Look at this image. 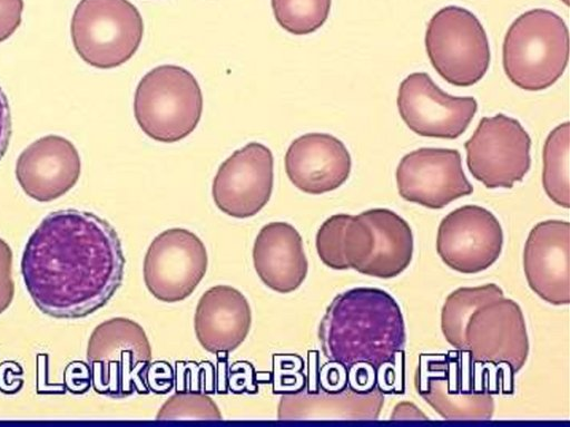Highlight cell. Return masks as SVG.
Returning a JSON list of instances; mask_svg holds the SVG:
<instances>
[{"label": "cell", "mask_w": 570, "mask_h": 427, "mask_svg": "<svg viewBox=\"0 0 570 427\" xmlns=\"http://www.w3.org/2000/svg\"><path fill=\"white\" fill-rule=\"evenodd\" d=\"M125 256L116 230L75 208L49 213L28 239L21 274L36 307L58 319L83 318L120 287Z\"/></svg>", "instance_id": "1"}, {"label": "cell", "mask_w": 570, "mask_h": 427, "mask_svg": "<svg viewBox=\"0 0 570 427\" xmlns=\"http://www.w3.org/2000/svg\"><path fill=\"white\" fill-rule=\"evenodd\" d=\"M318 339L328 361L346 369L358 362L377 369L404 351L405 323L389 292L360 287L333 299L321 320Z\"/></svg>", "instance_id": "2"}, {"label": "cell", "mask_w": 570, "mask_h": 427, "mask_svg": "<svg viewBox=\"0 0 570 427\" xmlns=\"http://www.w3.org/2000/svg\"><path fill=\"white\" fill-rule=\"evenodd\" d=\"M569 60V31L563 19L547 9H531L509 27L502 64L509 80L521 89L539 91L552 86Z\"/></svg>", "instance_id": "3"}, {"label": "cell", "mask_w": 570, "mask_h": 427, "mask_svg": "<svg viewBox=\"0 0 570 427\" xmlns=\"http://www.w3.org/2000/svg\"><path fill=\"white\" fill-rule=\"evenodd\" d=\"M203 111L198 81L187 69L161 65L139 81L134 114L141 130L161 143H175L197 127Z\"/></svg>", "instance_id": "4"}, {"label": "cell", "mask_w": 570, "mask_h": 427, "mask_svg": "<svg viewBox=\"0 0 570 427\" xmlns=\"http://www.w3.org/2000/svg\"><path fill=\"white\" fill-rule=\"evenodd\" d=\"M151 347L142 327L116 317L98 324L90 334L87 362L96 392L125 398L134 392L149 394L146 371Z\"/></svg>", "instance_id": "5"}, {"label": "cell", "mask_w": 570, "mask_h": 427, "mask_svg": "<svg viewBox=\"0 0 570 427\" xmlns=\"http://www.w3.org/2000/svg\"><path fill=\"white\" fill-rule=\"evenodd\" d=\"M70 32L73 47L88 65L110 69L128 61L144 35V21L128 0H80Z\"/></svg>", "instance_id": "6"}, {"label": "cell", "mask_w": 570, "mask_h": 427, "mask_svg": "<svg viewBox=\"0 0 570 427\" xmlns=\"http://www.w3.org/2000/svg\"><path fill=\"white\" fill-rule=\"evenodd\" d=\"M425 49L433 68L449 84L469 87L480 81L490 65L487 32L474 13L446 6L430 19Z\"/></svg>", "instance_id": "7"}, {"label": "cell", "mask_w": 570, "mask_h": 427, "mask_svg": "<svg viewBox=\"0 0 570 427\" xmlns=\"http://www.w3.org/2000/svg\"><path fill=\"white\" fill-rule=\"evenodd\" d=\"M414 251L409 223L389 208H370L351 215L343 233V255L362 274L391 279L411 263Z\"/></svg>", "instance_id": "8"}, {"label": "cell", "mask_w": 570, "mask_h": 427, "mask_svg": "<svg viewBox=\"0 0 570 427\" xmlns=\"http://www.w3.org/2000/svg\"><path fill=\"white\" fill-rule=\"evenodd\" d=\"M464 148L470 173L487 188H511L530 169L531 138L519 120L503 114L482 117Z\"/></svg>", "instance_id": "9"}, {"label": "cell", "mask_w": 570, "mask_h": 427, "mask_svg": "<svg viewBox=\"0 0 570 427\" xmlns=\"http://www.w3.org/2000/svg\"><path fill=\"white\" fill-rule=\"evenodd\" d=\"M208 254L193 232L174 227L149 244L142 264L146 288L157 300L174 303L189 297L203 280Z\"/></svg>", "instance_id": "10"}, {"label": "cell", "mask_w": 570, "mask_h": 427, "mask_svg": "<svg viewBox=\"0 0 570 427\" xmlns=\"http://www.w3.org/2000/svg\"><path fill=\"white\" fill-rule=\"evenodd\" d=\"M503 231L499 220L479 205H463L440 222L436 252L450 269L464 274L490 268L501 255Z\"/></svg>", "instance_id": "11"}, {"label": "cell", "mask_w": 570, "mask_h": 427, "mask_svg": "<svg viewBox=\"0 0 570 427\" xmlns=\"http://www.w3.org/2000/svg\"><path fill=\"white\" fill-rule=\"evenodd\" d=\"M397 109L406 126L424 137L454 139L469 127L476 110L473 97H454L426 72L406 76L399 87Z\"/></svg>", "instance_id": "12"}, {"label": "cell", "mask_w": 570, "mask_h": 427, "mask_svg": "<svg viewBox=\"0 0 570 427\" xmlns=\"http://www.w3.org/2000/svg\"><path fill=\"white\" fill-rule=\"evenodd\" d=\"M465 349L474 362L509 366L527 362L529 338L523 312L512 299L498 298L478 308L465 327Z\"/></svg>", "instance_id": "13"}, {"label": "cell", "mask_w": 570, "mask_h": 427, "mask_svg": "<svg viewBox=\"0 0 570 427\" xmlns=\"http://www.w3.org/2000/svg\"><path fill=\"white\" fill-rule=\"evenodd\" d=\"M399 194L407 202L438 210L473 192L458 149L422 147L404 155L396 167Z\"/></svg>", "instance_id": "14"}, {"label": "cell", "mask_w": 570, "mask_h": 427, "mask_svg": "<svg viewBox=\"0 0 570 427\" xmlns=\"http://www.w3.org/2000/svg\"><path fill=\"white\" fill-rule=\"evenodd\" d=\"M273 183L271 149L250 142L222 163L213 181L212 195L222 212L245 219L254 216L267 204Z\"/></svg>", "instance_id": "15"}, {"label": "cell", "mask_w": 570, "mask_h": 427, "mask_svg": "<svg viewBox=\"0 0 570 427\" xmlns=\"http://www.w3.org/2000/svg\"><path fill=\"white\" fill-rule=\"evenodd\" d=\"M570 224L561 220L537 223L523 250V271L531 290L546 302H570Z\"/></svg>", "instance_id": "16"}, {"label": "cell", "mask_w": 570, "mask_h": 427, "mask_svg": "<svg viewBox=\"0 0 570 427\" xmlns=\"http://www.w3.org/2000/svg\"><path fill=\"white\" fill-rule=\"evenodd\" d=\"M81 161L75 145L59 135H47L24 148L16 163L22 191L38 202H50L70 191L79 179Z\"/></svg>", "instance_id": "17"}, {"label": "cell", "mask_w": 570, "mask_h": 427, "mask_svg": "<svg viewBox=\"0 0 570 427\" xmlns=\"http://www.w3.org/2000/svg\"><path fill=\"white\" fill-rule=\"evenodd\" d=\"M285 171L295 187L320 195L338 188L351 173V155L342 140L324 133L295 138L285 154Z\"/></svg>", "instance_id": "18"}, {"label": "cell", "mask_w": 570, "mask_h": 427, "mask_svg": "<svg viewBox=\"0 0 570 427\" xmlns=\"http://www.w3.org/2000/svg\"><path fill=\"white\" fill-rule=\"evenodd\" d=\"M252 326L247 299L230 285H215L198 300L194 329L199 344L210 353H227L238 348Z\"/></svg>", "instance_id": "19"}, {"label": "cell", "mask_w": 570, "mask_h": 427, "mask_svg": "<svg viewBox=\"0 0 570 427\" xmlns=\"http://www.w3.org/2000/svg\"><path fill=\"white\" fill-rule=\"evenodd\" d=\"M253 263L261 281L283 294L298 289L308 271L302 236L286 222H271L259 230Z\"/></svg>", "instance_id": "20"}, {"label": "cell", "mask_w": 570, "mask_h": 427, "mask_svg": "<svg viewBox=\"0 0 570 427\" xmlns=\"http://www.w3.org/2000/svg\"><path fill=\"white\" fill-rule=\"evenodd\" d=\"M446 365L454 387L449 384L445 369L436 371L431 361L428 363V369L422 367L420 372L417 390L422 398L444 419H491L494 413V400L491 394L488 391L464 392L459 390L458 363L449 358Z\"/></svg>", "instance_id": "21"}, {"label": "cell", "mask_w": 570, "mask_h": 427, "mask_svg": "<svg viewBox=\"0 0 570 427\" xmlns=\"http://www.w3.org/2000/svg\"><path fill=\"white\" fill-rule=\"evenodd\" d=\"M504 297L495 283L459 288L451 292L441 310V330L445 340L459 350L465 349V327L472 313L481 305Z\"/></svg>", "instance_id": "22"}, {"label": "cell", "mask_w": 570, "mask_h": 427, "mask_svg": "<svg viewBox=\"0 0 570 427\" xmlns=\"http://www.w3.org/2000/svg\"><path fill=\"white\" fill-rule=\"evenodd\" d=\"M569 123L558 125L548 135L543 145L542 185L549 198L557 205L569 208Z\"/></svg>", "instance_id": "23"}, {"label": "cell", "mask_w": 570, "mask_h": 427, "mask_svg": "<svg viewBox=\"0 0 570 427\" xmlns=\"http://www.w3.org/2000/svg\"><path fill=\"white\" fill-rule=\"evenodd\" d=\"M332 0H272L278 25L296 36L316 31L326 21Z\"/></svg>", "instance_id": "24"}, {"label": "cell", "mask_w": 570, "mask_h": 427, "mask_svg": "<svg viewBox=\"0 0 570 427\" xmlns=\"http://www.w3.org/2000/svg\"><path fill=\"white\" fill-rule=\"evenodd\" d=\"M156 419H222L219 408L202 392L177 391L160 407Z\"/></svg>", "instance_id": "25"}, {"label": "cell", "mask_w": 570, "mask_h": 427, "mask_svg": "<svg viewBox=\"0 0 570 427\" xmlns=\"http://www.w3.org/2000/svg\"><path fill=\"white\" fill-rule=\"evenodd\" d=\"M351 214L340 213L330 216L316 233V251L321 261L333 270H347L343 255V233Z\"/></svg>", "instance_id": "26"}, {"label": "cell", "mask_w": 570, "mask_h": 427, "mask_svg": "<svg viewBox=\"0 0 570 427\" xmlns=\"http://www.w3.org/2000/svg\"><path fill=\"white\" fill-rule=\"evenodd\" d=\"M402 351L394 361L385 362L376 369V386L381 392H404V360Z\"/></svg>", "instance_id": "27"}, {"label": "cell", "mask_w": 570, "mask_h": 427, "mask_svg": "<svg viewBox=\"0 0 570 427\" xmlns=\"http://www.w3.org/2000/svg\"><path fill=\"white\" fill-rule=\"evenodd\" d=\"M13 295L12 251L9 244L0 237V314L9 308Z\"/></svg>", "instance_id": "28"}, {"label": "cell", "mask_w": 570, "mask_h": 427, "mask_svg": "<svg viewBox=\"0 0 570 427\" xmlns=\"http://www.w3.org/2000/svg\"><path fill=\"white\" fill-rule=\"evenodd\" d=\"M348 388L358 394L371 392L376 388V369L366 362L347 368Z\"/></svg>", "instance_id": "29"}, {"label": "cell", "mask_w": 570, "mask_h": 427, "mask_svg": "<svg viewBox=\"0 0 570 427\" xmlns=\"http://www.w3.org/2000/svg\"><path fill=\"white\" fill-rule=\"evenodd\" d=\"M23 0H0V42L7 40L20 26Z\"/></svg>", "instance_id": "30"}, {"label": "cell", "mask_w": 570, "mask_h": 427, "mask_svg": "<svg viewBox=\"0 0 570 427\" xmlns=\"http://www.w3.org/2000/svg\"><path fill=\"white\" fill-rule=\"evenodd\" d=\"M146 382L155 394H166L174 386V370L168 362L157 361L149 365L146 371Z\"/></svg>", "instance_id": "31"}, {"label": "cell", "mask_w": 570, "mask_h": 427, "mask_svg": "<svg viewBox=\"0 0 570 427\" xmlns=\"http://www.w3.org/2000/svg\"><path fill=\"white\" fill-rule=\"evenodd\" d=\"M320 385L327 394L342 392L347 387V369L340 362L330 361L321 369Z\"/></svg>", "instance_id": "32"}, {"label": "cell", "mask_w": 570, "mask_h": 427, "mask_svg": "<svg viewBox=\"0 0 570 427\" xmlns=\"http://www.w3.org/2000/svg\"><path fill=\"white\" fill-rule=\"evenodd\" d=\"M11 132L10 106L4 91L0 87V159L8 149Z\"/></svg>", "instance_id": "33"}, {"label": "cell", "mask_w": 570, "mask_h": 427, "mask_svg": "<svg viewBox=\"0 0 570 427\" xmlns=\"http://www.w3.org/2000/svg\"><path fill=\"white\" fill-rule=\"evenodd\" d=\"M391 419H428L412 402L403 401L395 406Z\"/></svg>", "instance_id": "34"}, {"label": "cell", "mask_w": 570, "mask_h": 427, "mask_svg": "<svg viewBox=\"0 0 570 427\" xmlns=\"http://www.w3.org/2000/svg\"><path fill=\"white\" fill-rule=\"evenodd\" d=\"M564 4H569V0H561Z\"/></svg>", "instance_id": "35"}]
</instances>
